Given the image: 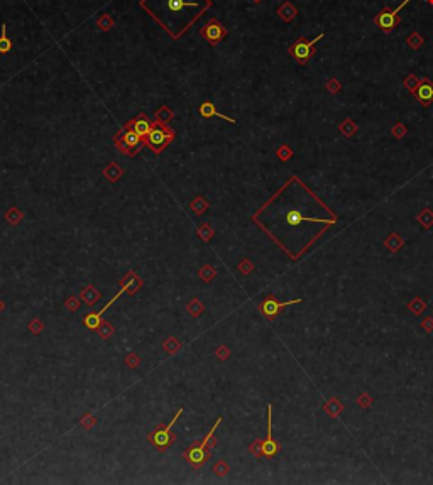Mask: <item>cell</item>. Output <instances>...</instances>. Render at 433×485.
I'll return each instance as SVG.
<instances>
[{"instance_id":"obj_1","label":"cell","mask_w":433,"mask_h":485,"mask_svg":"<svg viewBox=\"0 0 433 485\" xmlns=\"http://www.w3.org/2000/svg\"><path fill=\"white\" fill-rule=\"evenodd\" d=\"M173 141H175V132H173L170 127H166L164 122H158L156 125H153L151 132H149V135L146 137V144L156 154L163 152V149Z\"/></svg>"},{"instance_id":"obj_2","label":"cell","mask_w":433,"mask_h":485,"mask_svg":"<svg viewBox=\"0 0 433 485\" xmlns=\"http://www.w3.org/2000/svg\"><path fill=\"white\" fill-rule=\"evenodd\" d=\"M181 414H183V409H180V411L176 413V416L170 421L168 426H159L158 430L153 431L151 435L147 436V441L151 443L154 448H158L159 452H166L168 447H171L173 441H175V436H173L171 430H173V426L176 424V421Z\"/></svg>"},{"instance_id":"obj_3","label":"cell","mask_w":433,"mask_h":485,"mask_svg":"<svg viewBox=\"0 0 433 485\" xmlns=\"http://www.w3.org/2000/svg\"><path fill=\"white\" fill-rule=\"evenodd\" d=\"M323 36H325V34H318V36H316L315 39H311V41H308V39H305V37H299L298 41L290 48V54L299 63V65H307L308 60L315 53V44L318 43Z\"/></svg>"},{"instance_id":"obj_4","label":"cell","mask_w":433,"mask_h":485,"mask_svg":"<svg viewBox=\"0 0 433 485\" xmlns=\"http://www.w3.org/2000/svg\"><path fill=\"white\" fill-rule=\"evenodd\" d=\"M409 2V0H405L400 7H396L394 10H391L389 7H384L383 10H381V14L376 17V26L381 29V31H384V32H389V31H392L398 24H400V10L405 7V5Z\"/></svg>"},{"instance_id":"obj_5","label":"cell","mask_w":433,"mask_h":485,"mask_svg":"<svg viewBox=\"0 0 433 485\" xmlns=\"http://www.w3.org/2000/svg\"><path fill=\"white\" fill-rule=\"evenodd\" d=\"M298 303H302V299H299V298H298V299H293V301L279 303V301H276L273 296H269L268 299H266V301L261 303L259 309H261V313L266 316V318L273 320V318H276V316L279 315V311H281L283 308H286V306H291V304H298Z\"/></svg>"},{"instance_id":"obj_6","label":"cell","mask_w":433,"mask_h":485,"mask_svg":"<svg viewBox=\"0 0 433 485\" xmlns=\"http://www.w3.org/2000/svg\"><path fill=\"white\" fill-rule=\"evenodd\" d=\"M200 34H201V37L206 39L210 44H217L222 37L227 36V29H225L218 21L213 19L210 22H206V26L201 29Z\"/></svg>"},{"instance_id":"obj_7","label":"cell","mask_w":433,"mask_h":485,"mask_svg":"<svg viewBox=\"0 0 433 485\" xmlns=\"http://www.w3.org/2000/svg\"><path fill=\"white\" fill-rule=\"evenodd\" d=\"M141 141H142V137L137 134L130 125H125L124 130L120 132V135H119V146L124 152H127V149L137 147L141 144Z\"/></svg>"},{"instance_id":"obj_8","label":"cell","mask_w":433,"mask_h":485,"mask_svg":"<svg viewBox=\"0 0 433 485\" xmlns=\"http://www.w3.org/2000/svg\"><path fill=\"white\" fill-rule=\"evenodd\" d=\"M183 457H184V460H188L195 469H200V467L210 458V452L206 448H201L200 444L195 443V444H192V448H190Z\"/></svg>"},{"instance_id":"obj_9","label":"cell","mask_w":433,"mask_h":485,"mask_svg":"<svg viewBox=\"0 0 433 485\" xmlns=\"http://www.w3.org/2000/svg\"><path fill=\"white\" fill-rule=\"evenodd\" d=\"M271 413H273V408L268 406V436H266V440H264L262 447H261L262 448V455H264V457H268V458L274 457V455L278 453V450H279L278 443L273 440V433H271Z\"/></svg>"},{"instance_id":"obj_10","label":"cell","mask_w":433,"mask_h":485,"mask_svg":"<svg viewBox=\"0 0 433 485\" xmlns=\"http://www.w3.org/2000/svg\"><path fill=\"white\" fill-rule=\"evenodd\" d=\"M415 98H417L421 105H425V107H428L433 102V83L428 78H425L423 82L420 83L417 91H415Z\"/></svg>"},{"instance_id":"obj_11","label":"cell","mask_w":433,"mask_h":485,"mask_svg":"<svg viewBox=\"0 0 433 485\" xmlns=\"http://www.w3.org/2000/svg\"><path fill=\"white\" fill-rule=\"evenodd\" d=\"M285 218H286V223L290 225V227H299L303 222H322V223H325V218L305 217L303 213L298 210V208H291V210L285 215Z\"/></svg>"},{"instance_id":"obj_12","label":"cell","mask_w":433,"mask_h":485,"mask_svg":"<svg viewBox=\"0 0 433 485\" xmlns=\"http://www.w3.org/2000/svg\"><path fill=\"white\" fill-rule=\"evenodd\" d=\"M132 129H134L137 134H139L142 139H146L147 135H149V132H151V129H153V122L151 120L147 119V115L146 113H139L137 115L136 119H132L130 120V124H129Z\"/></svg>"},{"instance_id":"obj_13","label":"cell","mask_w":433,"mask_h":485,"mask_svg":"<svg viewBox=\"0 0 433 485\" xmlns=\"http://www.w3.org/2000/svg\"><path fill=\"white\" fill-rule=\"evenodd\" d=\"M198 112H200V115H201L203 119L218 117V119H223L225 122H229V124H235L234 119H230V117H227V115H223V113H218L217 108H215V105H213L212 102H203V103H201L200 108H198Z\"/></svg>"},{"instance_id":"obj_14","label":"cell","mask_w":433,"mask_h":485,"mask_svg":"<svg viewBox=\"0 0 433 485\" xmlns=\"http://www.w3.org/2000/svg\"><path fill=\"white\" fill-rule=\"evenodd\" d=\"M196 5H198L196 0H166L164 9L166 12L176 14V12H184V9L188 7H196Z\"/></svg>"},{"instance_id":"obj_15","label":"cell","mask_w":433,"mask_h":485,"mask_svg":"<svg viewBox=\"0 0 433 485\" xmlns=\"http://www.w3.org/2000/svg\"><path fill=\"white\" fill-rule=\"evenodd\" d=\"M12 49V41L7 37V26H2V34H0V54H7Z\"/></svg>"},{"instance_id":"obj_16","label":"cell","mask_w":433,"mask_h":485,"mask_svg":"<svg viewBox=\"0 0 433 485\" xmlns=\"http://www.w3.org/2000/svg\"><path fill=\"white\" fill-rule=\"evenodd\" d=\"M82 298L85 299V303L86 304H95L97 301H98V298H100V294H98L95 289H93V286H88V287H85V289L82 291Z\"/></svg>"},{"instance_id":"obj_17","label":"cell","mask_w":433,"mask_h":485,"mask_svg":"<svg viewBox=\"0 0 433 485\" xmlns=\"http://www.w3.org/2000/svg\"><path fill=\"white\" fill-rule=\"evenodd\" d=\"M180 346H181L180 342H178L175 337H171L170 340H166V342H164V350L168 352V354H171V355L176 354V352L180 350Z\"/></svg>"},{"instance_id":"obj_18","label":"cell","mask_w":433,"mask_h":485,"mask_svg":"<svg viewBox=\"0 0 433 485\" xmlns=\"http://www.w3.org/2000/svg\"><path fill=\"white\" fill-rule=\"evenodd\" d=\"M97 332H98V335H100V337H102L103 340H107V338L110 337V335L114 333V328H112L110 323L102 321V325L98 326V330H97Z\"/></svg>"},{"instance_id":"obj_19","label":"cell","mask_w":433,"mask_h":485,"mask_svg":"<svg viewBox=\"0 0 433 485\" xmlns=\"http://www.w3.org/2000/svg\"><path fill=\"white\" fill-rule=\"evenodd\" d=\"M188 311H190V313H192L193 316H200L201 311H203V306H201V303L198 301V299L193 298L192 303L188 304Z\"/></svg>"},{"instance_id":"obj_20","label":"cell","mask_w":433,"mask_h":485,"mask_svg":"<svg viewBox=\"0 0 433 485\" xmlns=\"http://www.w3.org/2000/svg\"><path fill=\"white\" fill-rule=\"evenodd\" d=\"M200 276H201V279H203L205 282H210L213 277L217 276V273H215V269L210 267V265H205V267L200 270Z\"/></svg>"},{"instance_id":"obj_21","label":"cell","mask_w":433,"mask_h":485,"mask_svg":"<svg viewBox=\"0 0 433 485\" xmlns=\"http://www.w3.org/2000/svg\"><path fill=\"white\" fill-rule=\"evenodd\" d=\"M206 206H209V203H206L203 198H196L192 201V210L196 213H201L203 210H206Z\"/></svg>"},{"instance_id":"obj_22","label":"cell","mask_w":433,"mask_h":485,"mask_svg":"<svg viewBox=\"0 0 433 485\" xmlns=\"http://www.w3.org/2000/svg\"><path fill=\"white\" fill-rule=\"evenodd\" d=\"M213 472H215L217 475H225V473H227V465H225V461L223 460L218 461V463L215 465V469H213Z\"/></svg>"},{"instance_id":"obj_23","label":"cell","mask_w":433,"mask_h":485,"mask_svg":"<svg viewBox=\"0 0 433 485\" xmlns=\"http://www.w3.org/2000/svg\"><path fill=\"white\" fill-rule=\"evenodd\" d=\"M29 328H31V332H32V333H36V335H37V333H41L43 325H41V321H39V320H32V321H31V326H29Z\"/></svg>"},{"instance_id":"obj_24","label":"cell","mask_w":433,"mask_h":485,"mask_svg":"<svg viewBox=\"0 0 433 485\" xmlns=\"http://www.w3.org/2000/svg\"><path fill=\"white\" fill-rule=\"evenodd\" d=\"M206 230H209V225H203V227H201V230H200V235L203 237V240H205V242H209V240H210V237L213 235V232H210V234H209V232H206Z\"/></svg>"},{"instance_id":"obj_25","label":"cell","mask_w":433,"mask_h":485,"mask_svg":"<svg viewBox=\"0 0 433 485\" xmlns=\"http://www.w3.org/2000/svg\"><path fill=\"white\" fill-rule=\"evenodd\" d=\"M66 304H68V308H70V309H77V308H78V299L70 298V299H68Z\"/></svg>"},{"instance_id":"obj_26","label":"cell","mask_w":433,"mask_h":485,"mask_svg":"<svg viewBox=\"0 0 433 485\" xmlns=\"http://www.w3.org/2000/svg\"><path fill=\"white\" fill-rule=\"evenodd\" d=\"M218 357H220V359H227V357H229L227 348H225V346H220V348H218Z\"/></svg>"},{"instance_id":"obj_27","label":"cell","mask_w":433,"mask_h":485,"mask_svg":"<svg viewBox=\"0 0 433 485\" xmlns=\"http://www.w3.org/2000/svg\"><path fill=\"white\" fill-rule=\"evenodd\" d=\"M129 362L132 363L130 367H137V362H139V360H137V357H134V355H132V357H130V360L127 359V363H129Z\"/></svg>"},{"instance_id":"obj_28","label":"cell","mask_w":433,"mask_h":485,"mask_svg":"<svg viewBox=\"0 0 433 485\" xmlns=\"http://www.w3.org/2000/svg\"><path fill=\"white\" fill-rule=\"evenodd\" d=\"M2 309H4V304H2V301H0V311H2Z\"/></svg>"}]
</instances>
